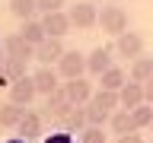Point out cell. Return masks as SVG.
<instances>
[{
	"label": "cell",
	"mask_w": 153,
	"mask_h": 143,
	"mask_svg": "<svg viewBox=\"0 0 153 143\" xmlns=\"http://www.w3.org/2000/svg\"><path fill=\"white\" fill-rule=\"evenodd\" d=\"M57 73H61V80L83 76L86 73V54H80V51H64V57L57 60Z\"/></svg>",
	"instance_id": "cell-4"
},
{
	"label": "cell",
	"mask_w": 153,
	"mask_h": 143,
	"mask_svg": "<svg viewBox=\"0 0 153 143\" xmlns=\"http://www.w3.org/2000/svg\"><path fill=\"white\" fill-rule=\"evenodd\" d=\"M115 54L128 57V60L143 57V35L140 32H121V35L115 38Z\"/></svg>",
	"instance_id": "cell-3"
},
{
	"label": "cell",
	"mask_w": 153,
	"mask_h": 143,
	"mask_svg": "<svg viewBox=\"0 0 153 143\" xmlns=\"http://www.w3.org/2000/svg\"><path fill=\"white\" fill-rule=\"evenodd\" d=\"M3 143H26L22 137H13V140H3Z\"/></svg>",
	"instance_id": "cell-30"
},
{
	"label": "cell",
	"mask_w": 153,
	"mask_h": 143,
	"mask_svg": "<svg viewBox=\"0 0 153 143\" xmlns=\"http://www.w3.org/2000/svg\"><path fill=\"white\" fill-rule=\"evenodd\" d=\"M42 26H45L48 38H64L70 32V16H67V10H57V13H42Z\"/></svg>",
	"instance_id": "cell-6"
},
{
	"label": "cell",
	"mask_w": 153,
	"mask_h": 143,
	"mask_svg": "<svg viewBox=\"0 0 153 143\" xmlns=\"http://www.w3.org/2000/svg\"><path fill=\"white\" fill-rule=\"evenodd\" d=\"M76 140H80V143H108V137L102 133V127H86Z\"/></svg>",
	"instance_id": "cell-25"
},
{
	"label": "cell",
	"mask_w": 153,
	"mask_h": 143,
	"mask_svg": "<svg viewBox=\"0 0 153 143\" xmlns=\"http://www.w3.org/2000/svg\"><path fill=\"white\" fill-rule=\"evenodd\" d=\"M16 133L22 137V140H38L42 137V114H35V111H26V118L19 121V127H16Z\"/></svg>",
	"instance_id": "cell-18"
},
{
	"label": "cell",
	"mask_w": 153,
	"mask_h": 143,
	"mask_svg": "<svg viewBox=\"0 0 153 143\" xmlns=\"http://www.w3.org/2000/svg\"><path fill=\"white\" fill-rule=\"evenodd\" d=\"M89 105H96V108H102V111H108V114H115L118 108H121L118 92H108V89H96L93 99H89Z\"/></svg>",
	"instance_id": "cell-21"
},
{
	"label": "cell",
	"mask_w": 153,
	"mask_h": 143,
	"mask_svg": "<svg viewBox=\"0 0 153 143\" xmlns=\"http://www.w3.org/2000/svg\"><path fill=\"white\" fill-rule=\"evenodd\" d=\"M32 80H35L38 95H51V92L61 89V73H57L54 67H38L35 73H32Z\"/></svg>",
	"instance_id": "cell-11"
},
{
	"label": "cell",
	"mask_w": 153,
	"mask_h": 143,
	"mask_svg": "<svg viewBox=\"0 0 153 143\" xmlns=\"http://www.w3.org/2000/svg\"><path fill=\"white\" fill-rule=\"evenodd\" d=\"M61 89L67 92V99H70L74 105H86L89 99H93V92H96V89H93V83H89L86 76H76V80H64V83H61Z\"/></svg>",
	"instance_id": "cell-5"
},
{
	"label": "cell",
	"mask_w": 153,
	"mask_h": 143,
	"mask_svg": "<svg viewBox=\"0 0 153 143\" xmlns=\"http://www.w3.org/2000/svg\"><path fill=\"white\" fill-rule=\"evenodd\" d=\"M131 121H134V130H147L153 124V105L143 102V105H137V108H131Z\"/></svg>",
	"instance_id": "cell-23"
},
{
	"label": "cell",
	"mask_w": 153,
	"mask_h": 143,
	"mask_svg": "<svg viewBox=\"0 0 153 143\" xmlns=\"http://www.w3.org/2000/svg\"><path fill=\"white\" fill-rule=\"evenodd\" d=\"M22 118H26V108H22V105H16V102L0 105V127H3V130H16Z\"/></svg>",
	"instance_id": "cell-16"
},
{
	"label": "cell",
	"mask_w": 153,
	"mask_h": 143,
	"mask_svg": "<svg viewBox=\"0 0 153 143\" xmlns=\"http://www.w3.org/2000/svg\"><path fill=\"white\" fill-rule=\"evenodd\" d=\"M99 26H102V32H108V35H121V32H128V13H124V7H102L99 10Z\"/></svg>",
	"instance_id": "cell-2"
},
{
	"label": "cell",
	"mask_w": 153,
	"mask_h": 143,
	"mask_svg": "<svg viewBox=\"0 0 153 143\" xmlns=\"http://www.w3.org/2000/svg\"><path fill=\"white\" fill-rule=\"evenodd\" d=\"M64 7H67V0H38V13H57Z\"/></svg>",
	"instance_id": "cell-26"
},
{
	"label": "cell",
	"mask_w": 153,
	"mask_h": 143,
	"mask_svg": "<svg viewBox=\"0 0 153 143\" xmlns=\"http://www.w3.org/2000/svg\"><path fill=\"white\" fill-rule=\"evenodd\" d=\"M112 51L115 48H93L89 54H86V73H93V76H102L108 67H115L112 64Z\"/></svg>",
	"instance_id": "cell-8"
},
{
	"label": "cell",
	"mask_w": 153,
	"mask_h": 143,
	"mask_svg": "<svg viewBox=\"0 0 153 143\" xmlns=\"http://www.w3.org/2000/svg\"><path fill=\"white\" fill-rule=\"evenodd\" d=\"M124 83H128V73H124L121 67H108V70L99 76V89H108V92H118Z\"/></svg>",
	"instance_id": "cell-19"
},
{
	"label": "cell",
	"mask_w": 153,
	"mask_h": 143,
	"mask_svg": "<svg viewBox=\"0 0 153 143\" xmlns=\"http://www.w3.org/2000/svg\"><path fill=\"white\" fill-rule=\"evenodd\" d=\"M153 76V57H137V60H131V70H128V80H134V83H147Z\"/></svg>",
	"instance_id": "cell-20"
},
{
	"label": "cell",
	"mask_w": 153,
	"mask_h": 143,
	"mask_svg": "<svg viewBox=\"0 0 153 143\" xmlns=\"http://www.w3.org/2000/svg\"><path fill=\"white\" fill-rule=\"evenodd\" d=\"M108 127H112L118 137L121 133H134V121H131V111H124V108H118V111L112 114V121H108Z\"/></svg>",
	"instance_id": "cell-24"
},
{
	"label": "cell",
	"mask_w": 153,
	"mask_h": 143,
	"mask_svg": "<svg viewBox=\"0 0 153 143\" xmlns=\"http://www.w3.org/2000/svg\"><path fill=\"white\" fill-rule=\"evenodd\" d=\"M3 54H7V57H16V60H26V64H29V60H35V48H32L26 38L16 32V35H7V38H3Z\"/></svg>",
	"instance_id": "cell-7"
},
{
	"label": "cell",
	"mask_w": 153,
	"mask_h": 143,
	"mask_svg": "<svg viewBox=\"0 0 153 143\" xmlns=\"http://www.w3.org/2000/svg\"><path fill=\"white\" fill-rule=\"evenodd\" d=\"M64 51L67 48L61 45V38H45V41L35 48V60L42 67H51V64H57V60L64 57Z\"/></svg>",
	"instance_id": "cell-10"
},
{
	"label": "cell",
	"mask_w": 153,
	"mask_h": 143,
	"mask_svg": "<svg viewBox=\"0 0 153 143\" xmlns=\"http://www.w3.org/2000/svg\"><path fill=\"white\" fill-rule=\"evenodd\" d=\"M115 143H143V137H140V130H134V133H121Z\"/></svg>",
	"instance_id": "cell-28"
},
{
	"label": "cell",
	"mask_w": 153,
	"mask_h": 143,
	"mask_svg": "<svg viewBox=\"0 0 153 143\" xmlns=\"http://www.w3.org/2000/svg\"><path fill=\"white\" fill-rule=\"evenodd\" d=\"M26 73V60H16V57H0V86H13L16 80H22Z\"/></svg>",
	"instance_id": "cell-12"
},
{
	"label": "cell",
	"mask_w": 153,
	"mask_h": 143,
	"mask_svg": "<svg viewBox=\"0 0 153 143\" xmlns=\"http://www.w3.org/2000/svg\"><path fill=\"white\" fill-rule=\"evenodd\" d=\"M42 143H80V140H74V133H64V130H61V133H51V137H45Z\"/></svg>",
	"instance_id": "cell-27"
},
{
	"label": "cell",
	"mask_w": 153,
	"mask_h": 143,
	"mask_svg": "<svg viewBox=\"0 0 153 143\" xmlns=\"http://www.w3.org/2000/svg\"><path fill=\"white\" fill-rule=\"evenodd\" d=\"M118 102H121L124 111H131V108L143 105V102H147V95H143V83H134V80H128V83L118 89Z\"/></svg>",
	"instance_id": "cell-14"
},
{
	"label": "cell",
	"mask_w": 153,
	"mask_h": 143,
	"mask_svg": "<svg viewBox=\"0 0 153 143\" xmlns=\"http://www.w3.org/2000/svg\"><path fill=\"white\" fill-rule=\"evenodd\" d=\"M70 108H74V102L67 99V92H64V89H57V92L45 95V114L51 118V121H61V118H64Z\"/></svg>",
	"instance_id": "cell-13"
},
{
	"label": "cell",
	"mask_w": 153,
	"mask_h": 143,
	"mask_svg": "<svg viewBox=\"0 0 153 143\" xmlns=\"http://www.w3.org/2000/svg\"><path fill=\"white\" fill-rule=\"evenodd\" d=\"M35 95H38V89H35V80H32V73L22 76V80H16V83L10 86V102L22 105V108H29V102H32Z\"/></svg>",
	"instance_id": "cell-9"
},
{
	"label": "cell",
	"mask_w": 153,
	"mask_h": 143,
	"mask_svg": "<svg viewBox=\"0 0 153 143\" xmlns=\"http://www.w3.org/2000/svg\"><path fill=\"white\" fill-rule=\"evenodd\" d=\"M143 95H147V102L153 105V76L147 80V83H143Z\"/></svg>",
	"instance_id": "cell-29"
},
{
	"label": "cell",
	"mask_w": 153,
	"mask_h": 143,
	"mask_svg": "<svg viewBox=\"0 0 153 143\" xmlns=\"http://www.w3.org/2000/svg\"><path fill=\"white\" fill-rule=\"evenodd\" d=\"M67 16H70V26H76V29H93V26H99V10H96L93 0H76L74 7L67 10Z\"/></svg>",
	"instance_id": "cell-1"
},
{
	"label": "cell",
	"mask_w": 153,
	"mask_h": 143,
	"mask_svg": "<svg viewBox=\"0 0 153 143\" xmlns=\"http://www.w3.org/2000/svg\"><path fill=\"white\" fill-rule=\"evenodd\" d=\"M10 13L26 22V19H35L38 16V0H10Z\"/></svg>",
	"instance_id": "cell-22"
},
{
	"label": "cell",
	"mask_w": 153,
	"mask_h": 143,
	"mask_svg": "<svg viewBox=\"0 0 153 143\" xmlns=\"http://www.w3.org/2000/svg\"><path fill=\"white\" fill-rule=\"evenodd\" d=\"M57 127L64 133H83L86 127H89V124H86V105H74V108L57 121Z\"/></svg>",
	"instance_id": "cell-15"
},
{
	"label": "cell",
	"mask_w": 153,
	"mask_h": 143,
	"mask_svg": "<svg viewBox=\"0 0 153 143\" xmlns=\"http://www.w3.org/2000/svg\"><path fill=\"white\" fill-rule=\"evenodd\" d=\"M150 133H153V124H150Z\"/></svg>",
	"instance_id": "cell-31"
},
{
	"label": "cell",
	"mask_w": 153,
	"mask_h": 143,
	"mask_svg": "<svg viewBox=\"0 0 153 143\" xmlns=\"http://www.w3.org/2000/svg\"><path fill=\"white\" fill-rule=\"evenodd\" d=\"M19 35L26 38L32 48H38V45H42V41L48 38V32H45V26H42V19L35 16V19H26V22L19 26Z\"/></svg>",
	"instance_id": "cell-17"
}]
</instances>
